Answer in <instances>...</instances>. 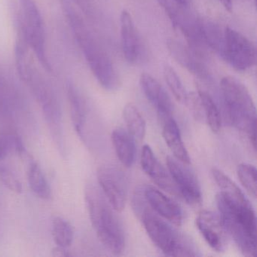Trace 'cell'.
<instances>
[{"mask_svg": "<svg viewBox=\"0 0 257 257\" xmlns=\"http://www.w3.org/2000/svg\"><path fill=\"white\" fill-rule=\"evenodd\" d=\"M121 49L126 61L138 64L142 60L144 46L133 19L128 12L123 10L120 16Z\"/></svg>", "mask_w": 257, "mask_h": 257, "instance_id": "cell-12", "label": "cell"}, {"mask_svg": "<svg viewBox=\"0 0 257 257\" xmlns=\"http://www.w3.org/2000/svg\"><path fill=\"white\" fill-rule=\"evenodd\" d=\"M67 90L72 121L78 135L82 138L86 118L85 103L73 84L69 83Z\"/></svg>", "mask_w": 257, "mask_h": 257, "instance_id": "cell-20", "label": "cell"}, {"mask_svg": "<svg viewBox=\"0 0 257 257\" xmlns=\"http://www.w3.org/2000/svg\"><path fill=\"white\" fill-rule=\"evenodd\" d=\"M146 204L147 202L144 200L134 209L141 217L152 241L165 255L187 257L201 255L193 240L189 236L179 232Z\"/></svg>", "mask_w": 257, "mask_h": 257, "instance_id": "cell-4", "label": "cell"}, {"mask_svg": "<svg viewBox=\"0 0 257 257\" xmlns=\"http://www.w3.org/2000/svg\"><path fill=\"white\" fill-rule=\"evenodd\" d=\"M237 177L243 187L255 198L257 193L256 168L249 164H240L237 168Z\"/></svg>", "mask_w": 257, "mask_h": 257, "instance_id": "cell-28", "label": "cell"}, {"mask_svg": "<svg viewBox=\"0 0 257 257\" xmlns=\"http://www.w3.org/2000/svg\"><path fill=\"white\" fill-rule=\"evenodd\" d=\"M173 26L180 31L192 49L196 51L201 46H205L201 32V20L195 19L185 10L183 6L174 0H157Z\"/></svg>", "mask_w": 257, "mask_h": 257, "instance_id": "cell-9", "label": "cell"}, {"mask_svg": "<svg viewBox=\"0 0 257 257\" xmlns=\"http://www.w3.org/2000/svg\"><path fill=\"white\" fill-rule=\"evenodd\" d=\"M18 73L22 80L28 85L36 100L40 103L48 124L55 136L61 132V110L53 90L45 80L37 68L31 55L25 57L16 64Z\"/></svg>", "mask_w": 257, "mask_h": 257, "instance_id": "cell-6", "label": "cell"}, {"mask_svg": "<svg viewBox=\"0 0 257 257\" xmlns=\"http://www.w3.org/2000/svg\"><path fill=\"white\" fill-rule=\"evenodd\" d=\"M167 165L170 175L180 195L189 204H201L202 199L201 186L195 174L189 169L186 164L177 159L168 156Z\"/></svg>", "mask_w": 257, "mask_h": 257, "instance_id": "cell-11", "label": "cell"}, {"mask_svg": "<svg viewBox=\"0 0 257 257\" xmlns=\"http://www.w3.org/2000/svg\"><path fill=\"white\" fill-rule=\"evenodd\" d=\"M52 236L58 246L68 247L73 243L74 231L73 226L64 218L57 216L52 220Z\"/></svg>", "mask_w": 257, "mask_h": 257, "instance_id": "cell-24", "label": "cell"}, {"mask_svg": "<svg viewBox=\"0 0 257 257\" xmlns=\"http://www.w3.org/2000/svg\"><path fill=\"white\" fill-rule=\"evenodd\" d=\"M213 179L221 189V192L226 194L230 198L237 200L240 202H249V200L245 196L240 188L220 170L213 168L212 170Z\"/></svg>", "mask_w": 257, "mask_h": 257, "instance_id": "cell-25", "label": "cell"}, {"mask_svg": "<svg viewBox=\"0 0 257 257\" xmlns=\"http://www.w3.org/2000/svg\"><path fill=\"white\" fill-rule=\"evenodd\" d=\"M144 195L147 205L167 220L176 225H181L183 213L181 207L174 200L153 186L144 188Z\"/></svg>", "mask_w": 257, "mask_h": 257, "instance_id": "cell-15", "label": "cell"}, {"mask_svg": "<svg viewBox=\"0 0 257 257\" xmlns=\"http://www.w3.org/2000/svg\"><path fill=\"white\" fill-rule=\"evenodd\" d=\"M220 91L230 122L247 135L254 150L256 146V113L253 100L244 85L233 76H225Z\"/></svg>", "mask_w": 257, "mask_h": 257, "instance_id": "cell-5", "label": "cell"}, {"mask_svg": "<svg viewBox=\"0 0 257 257\" xmlns=\"http://www.w3.org/2000/svg\"><path fill=\"white\" fill-rule=\"evenodd\" d=\"M177 4H180V5L183 6V7H187L188 6L190 5L191 2H192V0H174Z\"/></svg>", "mask_w": 257, "mask_h": 257, "instance_id": "cell-33", "label": "cell"}, {"mask_svg": "<svg viewBox=\"0 0 257 257\" xmlns=\"http://www.w3.org/2000/svg\"><path fill=\"white\" fill-rule=\"evenodd\" d=\"M97 180L103 195L117 212L125 207L128 182L123 170L113 164H105L97 170Z\"/></svg>", "mask_w": 257, "mask_h": 257, "instance_id": "cell-10", "label": "cell"}, {"mask_svg": "<svg viewBox=\"0 0 257 257\" xmlns=\"http://www.w3.org/2000/svg\"><path fill=\"white\" fill-rule=\"evenodd\" d=\"M0 181L6 187L16 193H22L23 188L18 177L6 165L0 164Z\"/></svg>", "mask_w": 257, "mask_h": 257, "instance_id": "cell-29", "label": "cell"}, {"mask_svg": "<svg viewBox=\"0 0 257 257\" xmlns=\"http://www.w3.org/2000/svg\"><path fill=\"white\" fill-rule=\"evenodd\" d=\"M111 138L121 163L127 168L132 167L136 158V144L134 137L125 129L118 127L112 132Z\"/></svg>", "mask_w": 257, "mask_h": 257, "instance_id": "cell-18", "label": "cell"}, {"mask_svg": "<svg viewBox=\"0 0 257 257\" xmlns=\"http://www.w3.org/2000/svg\"><path fill=\"white\" fill-rule=\"evenodd\" d=\"M162 135L175 159L189 165L190 157L182 140L180 128L174 118H170L164 121Z\"/></svg>", "mask_w": 257, "mask_h": 257, "instance_id": "cell-19", "label": "cell"}, {"mask_svg": "<svg viewBox=\"0 0 257 257\" xmlns=\"http://www.w3.org/2000/svg\"><path fill=\"white\" fill-rule=\"evenodd\" d=\"M163 75L165 82L172 94H174L176 100L185 104L189 93L186 91V88L183 85L177 72L171 66L165 65L164 67Z\"/></svg>", "mask_w": 257, "mask_h": 257, "instance_id": "cell-26", "label": "cell"}, {"mask_svg": "<svg viewBox=\"0 0 257 257\" xmlns=\"http://www.w3.org/2000/svg\"><path fill=\"white\" fill-rule=\"evenodd\" d=\"M52 255L57 257H70L72 256L73 254L70 253V251L67 249V247L57 246L52 249Z\"/></svg>", "mask_w": 257, "mask_h": 257, "instance_id": "cell-31", "label": "cell"}, {"mask_svg": "<svg viewBox=\"0 0 257 257\" xmlns=\"http://www.w3.org/2000/svg\"><path fill=\"white\" fill-rule=\"evenodd\" d=\"M140 84L146 97L156 108L162 121L164 122L171 118L174 106L171 97L162 85L153 76L147 73L141 74Z\"/></svg>", "mask_w": 257, "mask_h": 257, "instance_id": "cell-14", "label": "cell"}, {"mask_svg": "<svg viewBox=\"0 0 257 257\" xmlns=\"http://www.w3.org/2000/svg\"><path fill=\"white\" fill-rule=\"evenodd\" d=\"M15 153L24 157L26 156V150L22 139L18 135H3L0 136V161L8 157L10 153Z\"/></svg>", "mask_w": 257, "mask_h": 257, "instance_id": "cell-27", "label": "cell"}, {"mask_svg": "<svg viewBox=\"0 0 257 257\" xmlns=\"http://www.w3.org/2000/svg\"><path fill=\"white\" fill-rule=\"evenodd\" d=\"M85 201L90 220L101 243L115 255L122 253L125 237L122 224L103 193L90 186L85 191Z\"/></svg>", "mask_w": 257, "mask_h": 257, "instance_id": "cell-3", "label": "cell"}, {"mask_svg": "<svg viewBox=\"0 0 257 257\" xmlns=\"http://www.w3.org/2000/svg\"><path fill=\"white\" fill-rule=\"evenodd\" d=\"M216 201L226 232L243 255H255L256 219L250 202H240L222 192L216 195Z\"/></svg>", "mask_w": 257, "mask_h": 257, "instance_id": "cell-2", "label": "cell"}, {"mask_svg": "<svg viewBox=\"0 0 257 257\" xmlns=\"http://www.w3.org/2000/svg\"><path fill=\"white\" fill-rule=\"evenodd\" d=\"M141 162L144 172L156 185L172 195H180L171 175L158 160L150 146L143 147Z\"/></svg>", "mask_w": 257, "mask_h": 257, "instance_id": "cell-16", "label": "cell"}, {"mask_svg": "<svg viewBox=\"0 0 257 257\" xmlns=\"http://www.w3.org/2000/svg\"><path fill=\"white\" fill-rule=\"evenodd\" d=\"M62 7L73 35L97 82L108 91L118 89L121 79L109 55L99 44L70 0H62Z\"/></svg>", "mask_w": 257, "mask_h": 257, "instance_id": "cell-1", "label": "cell"}, {"mask_svg": "<svg viewBox=\"0 0 257 257\" xmlns=\"http://www.w3.org/2000/svg\"><path fill=\"white\" fill-rule=\"evenodd\" d=\"M123 117L127 127V132L135 139L142 141L146 135L147 125L144 117L133 103H127L123 109Z\"/></svg>", "mask_w": 257, "mask_h": 257, "instance_id": "cell-22", "label": "cell"}, {"mask_svg": "<svg viewBox=\"0 0 257 257\" xmlns=\"http://www.w3.org/2000/svg\"><path fill=\"white\" fill-rule=\"evenodd\" d=\"M219 2L226 11L231 13L232 10V0H219Z\"/></svg>", "mask_w": 257, "mask_h": 257, "instance_id": "cell-32", "label": "cell"}, {"mask_svg": "<svg viewBox=\"0 0 257 257\" xmlns=\"http://www.w3.org/2000/svg\"><path fill=\"white\" fill-rule=\"evenodd\" d=\"M189 107V110L192 112L194 118L196 120H202L204 117L203 113L202 105H201V100L198 94H188L187 100L186 103Z\"/></svg>", "mask_w": 257, "mask_h": 257, "instance_id": "cell-30", "label": "cell"}, {"mask_svg": "<svg viewBox=\"0 0 257 257\" xmlns=\"http://www.w3.org/2000/svg\"><path fill=\"white\" fill-rule=\"evenodd\" d=\"M198 231L207 244L216 252H222L226 246L227 234L220 216L214 212L202 210L196 219Z\"/></svg>", "mask_w": 257, "mask_h": 257, "instance_id": "cell-13", "label": "cell"}, {"mask_svg": "<svg viewBox=\"0 0 257 257\" xmlns=\"http://www.w3.org/2000/svg\"><path fill=\"white\" fill-rule=\"evenodd\" d=\"M20 14L31 49L35 54L40 65L47 72L52 66L46 54V34L43 18L34 0H19Z\"/></svg>", "mask_w": 257, "mask_h": 257, "instance_id": "cell-8", "label": "cell"}, {"mask_svg": "<svg viewBox=\"0 0 257 257\" xmlns=\"http://www.w3.org/2000/svg\"><path fill=\"white\" fill-rule=\"evenodd\" d=\"M198 95L202 105L204 119L212 132L218 133L222 127L220 112L211 96L202 89L198 90Z\"/></svg>", "mask_w": 257, "mask_h": 257, "instance_id": "cell-23", "label": "cell"}, {"mask_svg": "<svg viewBox=\"0 0 257 257\" xmlns=\"http://www.w3.org/2000/svg\"><path fill=\"white\" fill-rule=\"evenodd\" d=\"M167 46L172 58L183 68L197 77L207 78L208 72L197 56L196 51L174 40H168Z\"/></svg>", "mask_w": 257, "mask_h": 257, "instance_id": "cell-17", "label": "cell"}, {"mask_svg": "<svg viewBox=\"0 0 257 257\" xmlns=\"http://www.w3.org/2000/svg\"><path fill=\"white\" fill-rule=\"evenodd\" d=\"M218 54L237 71H246L253 67L256 63L255 45L230 27L224 28Z\"/></svg>", "mask_w": 257, "mask_h": 257, "instance_id": "cell-7", "label": "cell"}, {"mask_svg": "<svg viewBox=\"0 0 257 257\" xmlns=\"http://www.w3.org/2000/svg\"><path fill=\"white\" fill-rule=\"evenodd\" d=\"M28 183L34 193L43 200H49L52 198V189L37 162L30 164L28 172Z\"/></svg>", "mask_w": 257, "mask_h": 257, "instance_id": "cell-21", "label": "cell"}]
</instances>
